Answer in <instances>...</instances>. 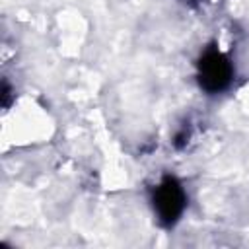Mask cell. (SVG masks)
<instances>
[{
    "label": "cell",
    "mask_w": 249,
    "mask_h": 249,
    "mask_svg": "<svg viewBox=\"0 0 249 249\" xmlns=\"http://www.w3.org/2000/svg\"><path fill=\"white\" fill-rule=\"evenodd\" d=\"M231 72L230 60L222 53L208 51L198 64V82L206 91H222L230 84Z\"/></svg>",
    "instance_id": "7a4b0ae2"
},
{
    "label": "cell",
    "mask_w": 249,
    "mask_h": 249,
    "mask_svg": "<svg viewBox=\"0 0 249 249\" xmlns=\"http://www.w3.org/2000/svg\"><path fill=\"white\" fill-rule=\"evenodd\" d=\"M154 208L161 224L171 226L177 222L185 208V193L177 179L165 177L154 193Z\"/></svg>",
    "instance_id": "6da1fadb"
}]
</instances>
